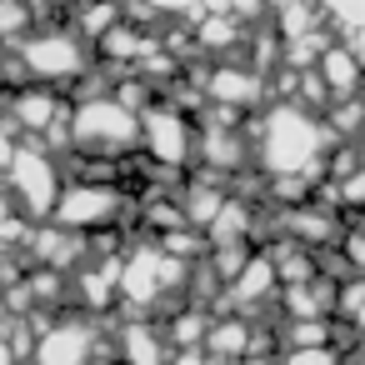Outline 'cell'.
Here are the masks:
<instances>
[{
    "label": "cell",
    "mask_w": 365,
    "mask_h": 365,
    "mask_svg": "<svg viewBox=\"0 0 365 365\" xmlns=\"http://www.w3.org/2000/svg\"><path fill=\"white\" fill-rule=\"evenodd\" d=\"M250 140H255V170H265V175H305V180L320 185L325 180V155H330V145L340 135L330 130V120L320 110H310V106L285 96V101L260 110Z\"/></svg>",
    "instance_id": "6da1fadb"
},
{
    "label": "cell",
    "mask_w": 365,
    "mask_h": 365,
    "mask_svg": "<svg viewBox=\"0 0 365 365\" xmlns=\"http://www.w3.org/2000/svg\"><path fill=\"white\" fill-rule=\"evenodd\" d=\"M190 265L195 260H180L170 255L160 240H140L125 250L120 260V305L115 310H130V315H165L170 300L165 295H185V280H190ZM190 300V295H185Z\"/></svg>",
    "instance_id": "7a4b0ae2"
},
{
    "label": "cell",
    "mask_w": 365,
    "mask_h": 365,
    "mask_svg": "<svg viewBox=\"0 0 365 365\" xmlns=\"http://www.w3.org/2000/svg\"><path fill=\"white\" fill-rule=\"evenodd\" d=\"M71 150L86 155H135L140 150V110H130L115 91L76 96L71 106Z\"/></svg>",
    "instance_id": "3957f363"
},
{
    "label": "cell",
    "mask_w": 365,
    "mask_h": 365,
    "mask_svg": "<svg viewBox=\"0 0 365 365\" xmlns=\"http://www.w3.org/2000/svg\"><path fill=\"white\" fill-rule=\"evenodd\" d=\"M21 66L31 81L41 86H56V91H76L91 71H96V51L81 31L71 26H46V31H31L21 46H16Z\"/></svg>",
    "instance_id": "277c9868"
},
{
    "label": "cell",
    "mask_w": 365,
    "mask_h": 365,
    "mask_svg": "<svg viewBox=\"0 0 365 365\" xmlns=\"http://www.w3.org/2000/svg\"><path fill=\"white\" fill-rule=\"evenodd\" d=\"M61 190H66V165L56 160V150L31 140V135H21L16 160L6 170V195L16 200V210L31 215V220H51Z\"/></svg>",
    "instance_id": "5b68a950"
},
{
    "label": "cell",
    "mask_w": 365,
    "mask_h": 365,
    "mask_svg": "<svg viewBox=\"0 0 365 365\" xmlns=\"http://www.w3.org/2000/svg\"><path fill=\"white\" fill-rule=\"evenodd\" d=\"M135 200L125 185H110V180H66L61 200H56V225L66 230H81V235H96V230H120L130 220Z\"/></svg>",
    "instance_id": "8992f818"
},
{
    "label": "cell",
    "mask_w": 365,
    "mask_h": 365,
    "mask_svg": "<svg viewBox=\"0 0 365 365\" xmlns=\"http://www.w3.org/2000/svg\"><path fill=\"white\" fill-rule=\"evenodd\" d=\"M140 155H150L165 170L195 165V115H185L180 106H170L165 96H155L140 110Z\"/></svg>",
    "instance_id": "52a82bcc"
},
{
    "label": "cell",
    "mask_w": 365,
    "mask_h": 365,
    "mask_svg": "<svg viewBox=\"0 0 365 365\" xmlns=\"http://www.w3.org/2000/svg\"><path fill=\"white\" fill-rule=\"evenodd\" d=\"M101 350V320L96 315H61L36 335L31 365H91V355Z\"/></svg>",
    "instance_id": "ba28073f"
},
{
    "label": "cell",
    "mask_w": 365,
    "mask_h": 365,
    "mask_svg": "<svg viewBox=\"0 0 365 365\" xmlns=\"http://www.w3.org/2000/svg\"><path fill=\"white\" fill-rule=\"evenodd\" d=\"M106 330H110L106 340H110V350H115L120 365H170L175 345H170L160 315H130V310H120Z\"/></svg>",
    "instance_id": "9c48e42d"
},
{
    "label": "cell",
    "mask_w": 365,
    "mask_h": 365,
    "mask_svg": "<svg viewBox=\"0 0 365 365\" xmlns=\"http://www.w3.org/2000/svg\"><path fill=\"white\" fill-rule=\"evenodd\" d=\"M200 86H205V106H225V110H240V115H250V110H260L265 106V71H255V66H240V61H215L205 76L200 71H190Z\"/></svg>",
    "instance_id": "30bf717a"
},
{
    "label": "cell",
    "mask_w": 365,
    "mask_h": 365,
    "mask_svg": "<svg viewBox=\"0 0 365 365\" xmlns=\"http://www.w3.org/2000/svg\"><path fill=\"white\" fill-rule=\"evenodd\" d=\"M205 350H210L220 365H235V360L255 355V315L215 310V315H210V330H205Z\"/></svg>",
    "instance_id": "8fae6325"
},
{
    "label": "cell",
    "mask_w": 365,
    "mask_h": 365,
    "mask_svg": "<svg viewBox=\"0 0 365 365\" xmlns=\"http://www.w3.org/2000/svg\"><path fill=\"white\" fill-rule=\"evenodd\" d=\"M315 76L325 81L330 101H350V96L365 91V66H360V56L350 46H325L320 61H315Z\"/></svg>",
    "instance_id": "7c38bea8"
},
{
    "label": "cell",
    "mask_w": 365,
    "mask_h": 365,
    "mask_svg": "<svg viewBox=\"0 0 365 365\" xmlns=\"http://www.w3.org/2000/svg\"><path fill=\"white\" fill-rule=\"evenodd\" d=\"M240 41H245V26L235 11H200L195 16V51L200 56L225 61L230 51H240Z\"/></svg>",
    "instance_id": "4fadbf2b"
},
{
    "label": "cell",
    "mask_w": 365,
    "mask_h": 365,
    "mask_svg": "<svg viewBox=\"0 0 365 365\" xmlns=\"http://www.w3.org/2000/svg\"><path fill=\"white\" fill-rule=\"evenodd\" d=\"M36 31V0H0V51H16Z\"/></svg>",
    "instance_id": "5bb4252c"
},
{
    "label": "cell",
    "mask_w": 365,
    "mask_h": 365,
    "mask_svg": "<svg viewBox=\"0 0 365 365\" xmlns=\"http://www.w3.org/2000/svg\"><path fill=\"white\" fill-rule=\"evenodd\" d=\"M120 21V0H81V6H76V21H71V31H81L91 46L110 31Z\"/></svg>",
    "instance_id": "9a60e30c"
},
{
    "label": "cell",
    "mask_w": 365,
    "mask_h": 365,
    "mask_svg": "<svg viewBox=\"0 0 365 365\" xmlns=\"http://www.w3.org/2000/svg\"><path fill=\"white\" fill-rule=\"evenodd\" d=\"M280 365H345V350H335L330 340L325 345H290L280 355Z\"/></svg>",
    "instance_id": "2e32d148"
},
{
    "label": "cell",
    "mask_w": 365,
    "mask_h": 365,
    "mask_svg": "<svg viewBox=\"0 0 365 365\" xmlns=\"http://www.w3.org/2000/svg\"><path fill=\"white\" fill-rule=\"evenodd\" d=\"M315 6H320L340 31H360V26H365V0H315Z\"/></svg>",
    "instance_id": "e0dca14e"
},
{
    "label": "cell",
    "mask_w": 365,
    "mask_h": 365,
    "mask_svg": "<svg viewBox=\"0 0 365 365\" xmlns=\"http://www.w3.org/2000/svg\"><path fill=\"white\" fill-rule=\"evenodd\" d=\"M170 365H220L205 345H185V350H170Z\"/></svg>",
    "instance_id": "ac0fdd59"
},
{
    "label": "cell",
    "mask_w": 365,
    "mask_h": 365,
    "mask_svg": "<svg viewBox=\"0 0 365 365\" xmlns=\"http://www.w3.org/2000/svg\"><path fill=\"white\" fill-rule=\"evenodd\" d=\"M135 6H145V11H155V16H190L195 0H135Z\"/></svg>",
    "instance_id": "d6986e66"
},
{
    "label": "cell",
    "mask_w": 365,
    "mask_h": 365,
    "mask_svg": "<svg viewBox=\"0 0 365 365\" xmlns=\"http://www.w3.org/2000/svg\"><path fill=\"white\" fill-rule=\"evenodd\" d=\"M280 0H230V11L235 16H260V11H275Z\"/></svg>",
    "instance_id": "ffe728a7"
},
{
    "label": "cell",
    "mask_w": 365,
    "mask_h": 365,
    "mask_svg": "<svg viewBox=\"0 0 365 365\" xmlns=\"http://www.w3.org/2000/svg\"><path fill=\"white\" fill-rule=\"evenodd\" d=\"M235 365H280V360H270V355H245V360H235Z\"/></svg>",
    "instance_id": "44dd1931"
},
{
    "label": "cell",
    "mask_w": 365,
    "mask_h": 365,
    "mask_svg": "<svg viewBox=\"0 0 365 365\" xmlns=\"http://www.w3.org/2000/svg\"><path fill=\"white\" fill-rule=\"evenodd\" d=\"M36 6H71V0H36Z\"/></svg>",
    "instance_id": "7402d4cb"
},
{
    "label": "cell",
    "mask_w": 365,
    "mask_h": 365,
    "mask_svg": "<svg viewBox=\"0 0 365 365\" xmlns=\"http://www.w3.org/2000/svg\"><path fill=\"white\" fill-rule=\"evenodd\" d=\"M360 101H365V96H360Z\"/></svg>",
    "instance_id": "603a6c76"
}]
</instances>
